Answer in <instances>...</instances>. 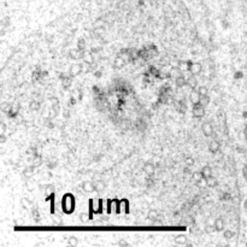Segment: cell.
I'll use <instances>...</instances> for the list:
<instances>
[{"mask_svg": "<svg viewBox=\"0 0 247 247\" xmlns=\"http://www.w3.org/2000/svg\"><path fill=\"white\" fill-rule=\"evenodd\" d=\"M193 116L195 118H200L204 116V106L199 103V104H195L193 107Z\"/></svg>", "mask_w": 247, "mask_h": 247, "instance_id": "cell-1", "label": "cell"}, {"mask_svg": "<svg viewBox=\"0 0 247 247\" xmlns=\"http://www.w3.org/2000/svg\"><path fill=\"white\" fill-rule=\"evenodd\" d=\"M203 133H204L205 136H211V135H212V133H213V128H212V125H211L209 122H206V123L203 124Z\"/></svg>", "mask_w": 247, "mask_h": 247, "instance_id": "cell-2", "label": "cell"}, {"mask_svg": "<svg viewBox=\"0 0 247 247\" xmlns=\"http://www.w3.org/2000/svg\"><path fill=\"white\" fill-rule=\"evenodd\" d=\"M154 165L152 164V163H146L145 165H144V171H145V174L147 175V176H152V175H154Z\"/></svg>", "mask_w": 247, "mask_h": 247, "instance_id": "cell-3", "label": "cell"}, {"mask_svg": "<svg viewBox=\"0 0 247 247\" xmlns=\"http://www.w3.org/2000/svg\"><path fill=\"white\" fill-rule=\"evenodd\" d=\"M82 71V65L81 64H74L71 68H70V74H71V76H76V75H78Z\"/></svg>", "mask_w": 247, "mask_h": 247, "instance_id": "cell-4", "label": "cell"}, {"mask_svg": "<svg viewBox=\"0 0 247 247\" xmlns=\"http://www.w3.org/2000/svg\"><path fill=\"white\" fill-rule=\"evenodd\" d=\"M200 93L198 92V91H194L193 89V92H192V94H191V101L195 105V104H199L200 103Z\"/></svg>", "mask_w": 247, "mask_h": 247, "instance_id": "cell-5", "label": "cell"}, {"mask_svg": "<svg viewBox=\"0 0 247 247\" xmlns=\"http://www.w3.org/2000/svg\"><path fill=\"white\" fill-rule=\"evenodd\" d=\"M189 71H191L193 75L200 74V72H201V65H200V64H198V63L191 64V66H189Z\"/></svg>", "mask_w": 247, "mask_h": 247, "instance_id": "cell-6", "label": "cell"}, {"mask_svg": "<svg viewBox=\"0 0 247 247\" xmlns=\"http://www.w3.org/2000/svg\"><path fill=\"white\" fill-rule=\"evenodd\" d=\"M209 150H210L212 153L218 152V151H220V142H218V141H216V140L211 141V142H210V145H209Z\"/></svg>", "mask_w": 247, "mask_h": 247, "instance_id": "cell-7", "label": "cell"}, {"mask_svg": "<svg viewBox=\"0 0 247 247\" xmlns=\"http://www.w3.org/2000/svg\"><path fill=\"white\" fill-rule=\"evenodd\" d=\"M215 228L217 232H222L224 229V221L222 218H217L215 221Z\"/></svg>", "mask_w": 247, "mask_h": 247, "instance_id": "cell-8", "label": "cell"}, {"mask_svg": "<svg viewBox=\"0 0 247 247\" xmlns=\"http://www.w3.org/2000/svg\"><path fill=\"white\" fill-rule=\"evenodd\" d=\"M82 188L86 191V192H93V191H95V186H94V183H92V182H84L83 184H82Z\"/></svg>", "mask_w": 247, "mask_h": 247, "instance_id": "cell-9", "label": "cell"}, {"mask_svg": "<svg viewBox=\"0 0 247 247\" xmlns=\"http://www.w3.org/2000/svg\"><path fill=\"white\" fill-rule=\"evenodd\" d=\"M175 82H176V86H177V87H183L184 84H187V80H186V78H184L182 75L177 76Z\"/></svg>", "mask_w": 247, "mask_h": 247, "instance_id": "cell-10", "label": "cell"}, {"mask_svg": "<svg viewBox=\"0 0 247 247\" xmlns=\"http://www.w3.org/2000/svg\"><path fill=\"white\" fill-rule=\"evenodd\" d=\"M124 64H125V61H124L122 57H117V58L115 59V68H116V69H121Z\"/></svg>", "mask_w": 247, "mask_h": 247, "instance_id": "cell-11", "label": "cell"}, {"mask_svg": "<svg viewBox=\"0 0 247 247\" xmlns=\"http://www.w3.org/2000/svg\"><path fill=\"white\" fill-rule=\"evenodd\" d=\"M201 172H203V176L205 177V179H207V177H210L212 176V171H211V167L210 166H204L203 169H201Z\"/></svg>", "mask_w": 247, "mask_h": 247, "instance_id": "cell-12", "label": "cell"}, {"mask_svg": "<svg viewBox=\"0 0 247 247\" xmlns=\"http://www.w3.org/2000/svg\"><path fill=\"white\" fill-rule=\"evenodd\" d=\"M94 186H95V191H98V192H103L105 189V187H106L105 183L103 181H100V180H98L96 183H94Z\"/></svg>", "mask_w": 247, "mask_h": 247, "instance_id": "cell-13", "label": "cell"}, {"mask_svg": "<svg viewBox=\"0 0 247 247\" xmlns=\"http://www.w3.org/2000/svg\"><path fill=\"white\" fill-rule=\"evenodd\" d=\"M187 83H188V86H189L191 88H193V89H194V88H196V83H198V82H196V78H195V77L191 76L188 80H187Z\"/></svg>", "mask_w": 247, "mask_h": 247, "instance_id": "cell-14", "label": "cell"}, {"mask_svg": "<svg viewBox=\"0 0 247 247\" xmlns=\"http://www.w3.org/2000/svg\"><path fill=\"white\" fill-rule=\"evenodd\" d=\"M189 66H191V64H187L186 62H180V63H179V70H180V71L189 70Z\"/></svg>", "mask_w": 247, "mask_h": 247, "instance_id": "cell-15", "label": "cell"}, {"mask_svg": "<svg viewBox=\"0 0 247 247\" xmlns=\"http://www.w3.org/2000/svg\"><path fill=\"white\" fill-rule=\"evenodd\" d=\"M209 103H210V98H209V95H207V94L200 96V104H201L204 107H205L207 104H209Z\"/></svg>", "mask_w": 247, "mask_h": 247, "instance_id": "cell-16", "label": "cell"}, {"mask_svg": "<svg viewBox=\"0 0 247 247\" xmlns=\"http://www.w3.org/2000/svg\"><path fill=\"white\" fill-rule=\"evenodd\" d=\"M175 242L177 245H184L187 242V238H186V236H183V235H180V236H177V238L175 239Z\"/></svg>", "mask_w": 247, "mask_h": 247, "instance_id": "cell-17", "label": "cell"}, {"mask_svg": "<svg viewBox=\"0 0 247 247\" xmlns=\"http://www.w3.org/2000/svg\"><path fill=\"white\" fill-rule=\"evenodd\" d=\"M206 181H207V187H215V186L217 184V181H216V179H215V177H212V176L207 177V179H206Z\"/></svg>", "mask_w": 247, "mask_h": 247, "instance_id": "cell-18", "label": "cell"}, {"mask_svg": "<svg viewBox=\"0 0 247 247\" xmlns=\"http://www.w3.org/2000/svg\"><path fill=\"white\" fill-rule=\"evenodd\" d=\"M157 217H158V213H157V211H154V210H151L150 212H148V215H147V218H148V220H152V221L156 220Z\"/></svg>", "mask_w": 247, "mask_h": 247, "instance_id": "cell-19", "label": "cell"}, {"mask_svg": "<svg viewBox=\"0 0 247 247\" xmlns=\"http://www.w3.org/2000/svg\"><path fill=\"white\" fill-rule=\"evenodd\" d=\"M203 177H204V176H203V172H201V171H199V172H194V174H193V180H194L195 182H198L199 180H201Z\"/></svg>", "mask_w": 247, "mask_h": 247, "instance_id": "cell-20", "label": "cell"}, {"mask_svg": "<svg viewBox=\"0 0 247 247\" xmlns=\"http://www.w3.org/2000/svg\"><path fill=\"white\" fill-rule=\"evenodd\" d=\"M198 92L200 93V95H205V94H207V88L204 87V86H200L199 88H198Z\"/></svg>", "mask_w": 247, "mask_h": 247, "instance_id": "cell-21", "label": "cell"}, {"mask_svg": "<svg viewBox=\"0 0 247 247\" xmlns=\"http://www.w3.org/2000/svg\"><path fill=\"white\" fill-rule=\"evenodd\" d=\"M233 236H234V234H233V233H232L230 230H225V232H224V238H225L227 240H229V239H232V238H233Z\"/></svg>", "mask_w": 247, "mask_h": 247, "instance_id": "cell-22", "label": "cell"}, {"mask_svg": "<svg viewBox=\"0 0 247 247\" xmlns=\"http://www.w3.org/2000/svg\"><path fill=\"white\" fill-rule=\"evenodd\" d=\"M68 243L70 246H75V245H77V239L76 238H70L69 241H68Z\"/></svg>", "mask_w": 247, "mask_h": 247, "instance_id": "cell-23", "label": "cell"}, {"mask_svg": "<svg viewBox=\"0 0 247 247\" xmlns=\"http://www.w3.org/2000/svg\"><path fill=\"white\" fill-rule=\"evenodd\" d=\"M22 206L24 209H29V206H30V203H29L27 199H22Z\"/></svg>", "mask_w": 247, "mask_h": 247, "instance_id": "cell-24", "label": "cell"}, {"mask_svg": "<svg viewBox=\"0 0 247 247\" xmlns=\"http://www.w3.org/2000/svg\"><path fill=\"white\" fill-rule=\"evenodd\" d=\"M193 163H194V160L192 159V158H187V159H186V164L187 165H193Z\"/></svg>", "mask_w": 247, "mask_h": 247, "instance_id": "cell-25", "label": "cell"}, {"mask_svg": "<svg viewBox=\"0 0 247 247\" xmlns=\"http://www.w3.org/2000/svg\"><path fill=\"white\" fill-rule=\"evenodd\" d=\"M32 174H33V169H27L24 171V175L25 176H32Z\"/></svg>", "mask_w": 247, "mask_h": 247, "instance_id": "cell-26", "label": "cell"}, {"mask_svg": "<svg viewBox=\"0 0 247 247\" xmlns=\"http://www.w3.org/2000/svg\"><path fill=\"white\" fill-rule=\"evenodd\" d=\"M80 217H81V221H82V222H87V220H88V216H87L86 213H82Z\"/></svg>", "mask_w": 247, "mask_h": 247, "instance_id": "cell-27", "label": "cell"}, {"mask_svg": "<svg viewBox=\"0 0 247 247\" xmlns=\"http://www.w3.org/2000/svg\"><path fill=\"white\" fill-rule=\"evenodd\" d=\"M120 245H123V246H124V245H128V243H127V242H124V241H121V242H120Z\"/></svg>", "mask_w": 247, "mask_h": 247, "instance_id": "cell-28", "label": "cell"}]
</instances>
